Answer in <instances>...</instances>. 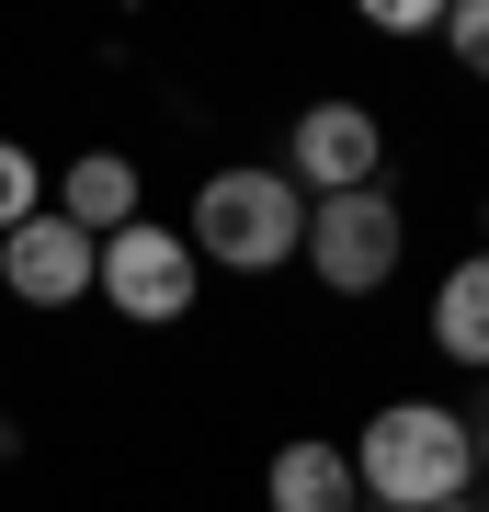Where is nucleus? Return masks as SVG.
I'll return each instance as SVG.
<instances>
[{"mask_svg": "<svg viewBox=\"0 0 489 512\" xmlns=\"http://www.w3.org/2000/svg\"><path fill=\"white\" fill-rule=\"evenodd\" d=\"M353 490L387 501V512H444L478 490V444L444 399H387L376 421L353 433Z\"/></svg>", "mask_w": 489, "mask_h": 512, "instance_id": "f257e3e1", "label": "nucleus"}, {"mask_svg": "<svg viewBox=\"0 0 489 512\" xmlns=\"http://www.w3.org/2000/svg\"><path fill=\"white\" fill-rule=\"evenodd\" d=\"M194 262H217V274H285L296 251H308V194L285 183V171H217V183H194Z\"/></svg>", "mask_w": 489, "mask_h": 512, "instance_id": "f03ea898", "label": "nucleus"}, {"mask_svg": "<svg viewBox=\"0 0 489 512\" xmlns=\"http://www.w3.org/2000/svg\"><path fill=\"white\" fill-rule=\"evenodd\" d=\"M399 251H410V205L387 194V183L308 205V274H319L330 296H376L387 274H399Z\"/></svg>", "mask_w": 489, "mask_h": 512, "instance_id": "7ed1b4c3", "label": "nucleus"}, {"mask_svg": "<svg viewBox=\"0 0 489 512\" xmlns=\"http://www.w3.org/2000/svg\"><path fill=\"white\" fill-rule=\"evenodd\" d=\"M194 285H205V262H194V239L182 228H114L103 251H91V296H103L114 319H148V330H171L182 308H194Z\"/></svg>", "mask_w": 489, "mask_h": 512, "instance_id": "20e7f679", "label": "nucleus"}, {"mask_svg": "<svg viewBox=\"0 0 489 512\" xmlns=\"http://www.w3.org/2000/svg\"><path fill=\"white\" fill-rule=\"evenodd\" d=\"M376 160H387V126H376L364 103H308V114H296V137H285V183L308 194V205L364 194V183H376Z\"/></svg>", "mask_w": 489, "mask_h": 512, "instance_id": "39448f33", "label": "nucleus"}, {"mask_svg": "<svg viewBox=\"0 0 489 512\" xmlns=\"http://www.w3.org/2000/svg\"><path fill=\"white\" fill-rule=\"evenodd\" d=\"M91 251H103V239H80L69 217H23L12 239H0V285L23 296V308H69V296H91Z\"/></svg>", "mask_w": 489, "mask_h": 512, "instance_id": "423d86ee", "label": "nucleus"}, {"mask_svg": "<svg viewBox=\"0 0 489 512\" xmlns=\"http://www.w3.org/2000/svg\"><path fill=\"white\" fill-rule=\"evenodd\" d=\"M353 444H319V433H296L285 456H273L262 478V512H353Z\"/></svg>", "mask_w": 489, "mask_h": 512, "instance_id": "0eeeda50", "label": "nucleus"}, {"mask_svg": "<svg viewBox=\"0 0 489 512\" xmlns=\"http://www.w3.org/2000/svg\"><path fill=\"white\" fill-rule=\"evenodd\" d=\"M57 217H69L80 239L137 228V160H114V148H80V160L57 171Z\"/></svg>", "mask_w": 489, "mask_h": 512, "instance_id": "6e6552de", "label": "nucleus"}, {"mask_svg": "<svg viewBox=\"0 0 489 512\" xmlns=\"http://www.w3.org/2000/svg\"><path fill=\"white\" fill-rule=\"evenodd\" d=\"M433 353L467 365V376H489V251H467V262L433 285Z\"/></svg>", "mask_w": 489, "mask_h": 512, "instance_id": "1a4fd4ad", "label": "nucleus"}, {"mask_svg": "<svg viewBox=\"0 0 489 512\" xmlns=\"http://www.w3.org/2000/svg\"><path fill=\"white\" fill-rule=\"evenodd\" d=\"M23 217H46V171H35V148L0 137V239H12Z\"/></svg>", "mask_w": 489, "mask_h": 512, "instance_id": "9d476101", "label": "nucleus"}, {"mask_svg": "<svg viewBox=\"0 0 489 512\" xmlns=\"http://www.w3.org/2000/svg\"><path fill=\"white\" fill-rule=\"evenodd\" d=\"M444 46L467 80H489V0H444Z\"/></svg>", "mask_w": 489, "mask_h": 512, "instance_id": "9b49d317", "label": "nucleus"}, {"mask_svg": "<svg viewBox=\"0 0 489 512\" xmlns=\"http://www.w3.org/2000/svg\"><path fill=\"white\" fill-rule=\"evenodd\" d=\"M364 23H376V35H421V23H444L433 0H364Z\"/></svg>", "mask_w": 489, "mask_h": 512, "instance_id": "f8f14e48", "label": "nucleus"}, {"mask_svg": "<svg viewBox=\"0 0 489 512\" xmlns=\"http://www.w3.org/2000/svg\"><path fill=\"white\" fill-rule=\"evenodd\" d=\"M467 444H478V467H489V399H478V421H467Z\"/></svg>", "mask_w": 489, "mask_h": 512, "instance_id": "ddd939ff", "label": "nucleus"}, {"mask_svg": "<svg viewBox=\"0 0 489 512\" xmlns=\"http://www.w3.org/2000/svg\"><path fill=\"white\" fill-rule=\"evenodd\" d=\"M444 512H478V501H444Z\"/></svg>", "mask_w": 489, "mask_h": 512, "instance_id": "4468645a", "label": "nucleus"}, {"mask_svg": "<svg viewBox=\"0 0 489 512\" xmlns=\"http://www.w3.org/2000/svg\"><path fill=\"white\" fill-rule=\"evenodd\" d=\"M478 512H489V501H478Z\"/></svg>", "mask_w": 489, "mask_h": 512, "instance_id": "2eb2a0df", "label": "nucleus"}]
</instances>
